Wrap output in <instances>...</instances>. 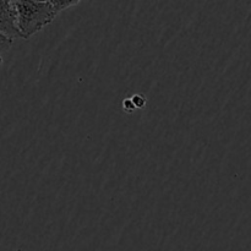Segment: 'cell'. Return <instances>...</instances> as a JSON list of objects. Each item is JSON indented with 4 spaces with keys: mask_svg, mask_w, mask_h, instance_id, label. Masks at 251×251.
<instances>
[{
    "mask_svg": "<svg viewBox=\"0 0 251 251\" xmlns=\"http://www.w3.org/2000/svg\"><path fill=\"white\" fill-rule=\"evenodd\" d=\"M16 10L17 27L21 38L28 39L33 34L51 24L58 14L51 0L36 1V0H16L14 1Z\"/></svg>",
    "mask_w": 251,
    "mask_h": 251,
    "instance_id": "1",
    "label": "cell"
},
{
    "mask_svg": "<svg viewBox=\"0 0 251 251\" xmlns=\"http://www.w3.org/2000/svg\"><path fill=\"white\" fill-rule=\"evenodd\" d=\"M0 33L14 41L15 38H21L19 27H17L16 10L14 1L0 0Z\"/></svg>",
    "mask_w": 251,
    "mask_h": 251,
    "instance_id": "2",
    "label": "cell"
},
{
    "mask_svg": "<svg viewBox=\"0 0 251 251\" xmlns=\"http://www.w3.org/2000/svg\"><path fill=\"white\" fill-rule=\"evenodd\" d=\"M51 4H53L54 9H55L56 14H61L63 11H65L66 9H70V7L75 6V5L80 4L78 0H51Z\"/></svg>",
    "mask_w": 251,
    "mask_h": 251,
    "instance_id": "3",
    "label": "cell"
},
{
    "mask_svg": "<svg viewBox=\"0 0 251 251\" xmlns=\"http://www.w3.org/2000/svg\"><path fill=\"white\" fill-rule=\"evenodd\" d=\"M12 39L9 38V37H6L5 34L0 33V55H1L2 53H5L6 50H9L10 48H11L12 46Z\"/></svg>",
    "mask_w": 251,
    "mask_h": 251,
    "instance_id": "4",
    "label": "cell"
},
{
    "mask_svg": "<svg viewBox=\"0 0 251 251\" xmlns=\"http://www.w3.org/2000/svg\"><path fill=\"white\" fill-rule=\"evenodd\" d=\"M131 100H132V103L135 104V107H136V109H141V108H144L147 103L146 97L142 95H140V93H136V95L132 96Z\"/></svg>",
    "mask_w": 251,
    "mask_h": 251,
    "instance_id": "5",
    "label": "cell"
},
{
    "mask_svg": "<svg viewBox=\"0 0 251 251\" xmlns=\"http://www.w3.org/2000/svg\"><path fill=\"white\" fill-rule=\"evenodd\" d=\"M123 109H124V112L127 113V114H131V113H134L135 110H136V107H135V104L132 103L131 98H126V100H123Z\"/></svg>",
    "mask_w": 251,
    "mask_h": 251,
    "instance_id": "6",
    "label": "cell"
}]
</instances>
